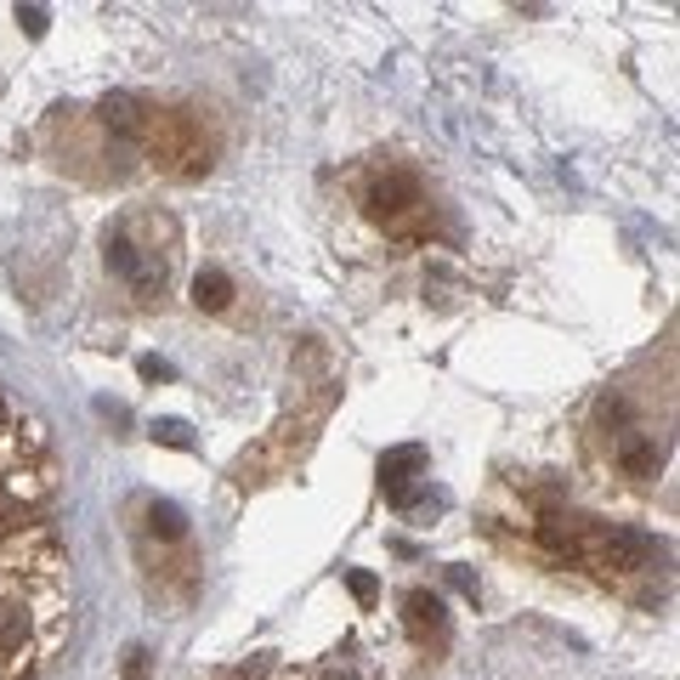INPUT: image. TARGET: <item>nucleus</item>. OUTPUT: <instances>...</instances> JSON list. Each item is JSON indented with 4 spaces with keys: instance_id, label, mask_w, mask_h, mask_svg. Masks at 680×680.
I'll return each instance as SVG.
<instances>
[{
    "instance_id": "1",
    "label": "nucleus",
    "mask_w": 680,
    "mask_h": 680,
    "mask_svg": "<svg viewBox=\"0 0 680 680\" xmlns=\"http://www.w3.org/2000/svg\"><path fill=\"white\" fill-rule=\"evenodd\" d=\"M415 204H420V182L403 177V170H392V177L369 188V216H381V222H403Z\"/></svg>"
},
{
    "instance_id": "2",
    "label": "nucleus",
    "mask_w": 680,
    "mask_h": 680,
    "mask_svg": "<svg viewBox=\"0 0 680 680\" xmlns=\"http://www.w3.org/2000/svg\"><path fill=\"white\" fill-rule=\"evenodd\" d=\"M420 465H426L420 449H397V454L381 460V488H386L392 505H415V471Z\"/></svg>"
},
{
    "instance_id": "3",
    "label": "nucleus",
    "mask_w": 680,
    "mask_h": 680,
    "mask_svg": "<svg viewBox=\"0 0 680 680\" xmlns=\"http://www.w3.org/2000/svg\"><path fill=\"white\" fill-rule=\"evenodd\" d=\"M403 619H408V635H420V641H442V601L426 596V590H408L403 596Z\"/></svg>"
},
{
    "instance_id": "4",
    "label": "nucleus",
    "mask_w": 680,
    "mask_h": 680,
    "mask_svg": "<svg viewBox=\"0 0 680 680\" xmlns=\"http://www.w3.org/2000/svg\"><path fill=\"white\" fill-rule=\"evenodd\" d=\"M193 306L199 313H227L233 306V279L227 272H199L193 279Z\"/></svg>"
},
{
    "instance_id": "5",
    "label": "nucleus",
    "mask_w": 680,
    "mask_h": 680,
    "mask_svg": "<svg viewBox=\"0 0 680 680\" xmlns=\"http://www.w3.org/2000/svg\"><path fill=\"white\" fill-rule=\"evenodd\" d=\"M23 635H29L23 607H18V601H7V607H0V653H18V646H23Z\"/></svg>"
},
{
    "instance_id": "6",
    "label": "nucleus",
    "mask_w": 680,
    "mask_h": 680,
    "mask_svg": "<svg viewBox=\"0 0 680 680\" xmlns=\"http://www.w3.org/2000/svg\"><path fill=\"white\" fill-rule=\"evenodd\" d=\"M148 528L165 533V539H182V510H177V505H154V510H148Z\"/></svg>"
},
{
    "instance_id": "7",
    "label": "nucleus",
    "mask_w": 680,
    "mask_h": 680,
    "mask_svg": "<svg viewBox=\"0 0 680 680\" xmlns=\"http://www.w3.org/2000/svg\"><path fill=\"white\" fill-rule=\"evenodd\" d=\"M131 109H136V102H131V97H109V102H102V120H109V125H120V131H136V125H143V120H136Z\"/></svg>"
},
{
    "instance_id": "8",
    "label": "nucleus",
    "mask_w": 680,
    "mask_h": 680,
    "mask_svg": "<svg viewBox=\"0 0 680 680\" xmlns=\"http://www.w3.org/2000/svg\"><path fill=\"white\" fill-rule=\"evenodd\" d=\"M347 585H352V596L369 607L374 601V590H381V585H374V573H347Z\"/></svg>"
},
{
    "instance_id": "9",
    "label": "nucleus",
    "mask_w": 680,
    "mask_h": 680,
    "mask_svg": "<svg viewBox=\"0 0 680 680\" xmlns=\"http://www.w3.org/2000/svg\"><path fill=\"white\" fill-rule=\"evenodd\" d=\"M125 680H148V653H143V646H131V653H125Z\"/></svg>"
},
{
    "instance_id": "10",
    "label": "nucleus",
    "mask_w": 680,
    "mask_h": 680,
    "mask_svg": "<svg viewBox=\"0 0 680 680\" xmlns=\"http://www.w3.org/2000/svg\"><path fill=\"white\" fill-rule=\"evenodd\" d=\"M18 23H23L29 34H46V12H41V7H18Z\"/></svg>"
},
{
    "instance_id": "11",
    "label": "nucleus",
    "mask_w": 680,
    "mask_h": 680,
    "mask_svg": "<svg viewBox=\"0 0 680 680\" xmlns=\"http://www.w3.org/2000/svg\"><path fill=\"white\" fill-rule=\"evenodd\" d=\"M624 460H630V471H653V460H658V454H653V449H630Z\"/></svg>"
},
{
    "instance_id": "12",
    "label": "nucleus",
    "mask_w": 680,
    "mask_h": 680,
    "mask_svg": "<svg viewBox=\"0 0 680 680\" xmlns=\"http://www.w3.org/2000/svg\"><path fill=\"white\" fill-rule=\"evenodd\" d=\"M0 431H7V403H0Z\"/></svg>"
}]
</instances>
